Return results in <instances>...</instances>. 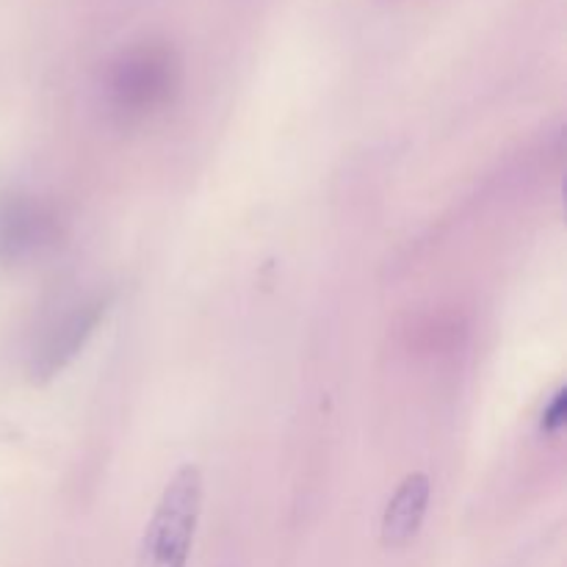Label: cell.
<instances>
[{"label": "cell", "instance_id": "1", "mask_svg": "<svg viewBox=\"0 0 567 567\" xmlns=\"http://www.w3.org/2000/svg\"><path fill=\"white\" fill-rule=\"evenodd\" d=\"M203 513V474L183 465L161 493L138 543L136 567H188L194 535Z\"/></svg>", "mask_w": 567, "mask_h": 567}, {"label": "cell", "instance_id": "2", "mask_svg": "<svg viewBox=\"0 0 567 567\" xmlns=\"http://www.w3.org/2000/svg\"><path fill=\"white\" fill-rule=\"evenodd\" d=\"M177 59L164 44H142L122 55L109 78L111 111L133 125L164 109L177 89Z\"/></svg>", "mask_w": 567, "mask_h": 567}, {"label": "cell", "instance_id": "3", "mask_svg": "<svg viewBox=\"0 0 567 567\" xmlns=\"http://www.w3.org/2000/svg\"><path fill=\"white\" fill-rule=\"evenodd\" d=\"M109 310V299L97 297L89 299V302L78 305L75 310L64 316L48 336L42 338V343L37 347L31 360V377L33 382H48L53 380L59 371H64L72 360L78 358L83 347H86L89 338L97 330L100 319Z\"/></svg>", "mask_w": 567, "mask_h": 567}, {"label": "cell", "instance_id": "4", "mask_svg": "<svg viewBox=\"0 0 567 567\" xmlns=\"http://www.w3.org/2000/svg\"><path fill=\"white\" fill-rule=\"evenodd\" d=\"M53 238V216L20 192H0V264H17Z\"/></svg>", "mask_w": 567, "mask_h": 567}, {"label": "cell", "instance_id": "6", "mask_svg": "<svg viewBox=\"0 0 567 567\" xmlns=\"http://www.w3.org/2000/svg\"><path fill=\"white\" fill-rule=\"evenodd\" d=\"M565 419H567V391L565 388H559V391L554 393L551 402L546 404V413H543V430H546L548 435H557V432L565 426Z\"/></svg>", "mask_w": 567, "mask_h": 567}, {"label": "cell", "instance_id": "5", "mask_svg": "<svg viewBox=\"0 0 567 567\" xmlns=\"http://www.w3.org/2000/svg\"><path fill=\"white\" fill-rule=\"evenodd\" d=\"M430 496L432 487L426 474H410L399 485V491L388 502L385 515H382V546L396 551V548H408L419 537L426 518V507H430Z\"/></svg>", "mask_w": 567, "mask_h": 567}]
</instances>
